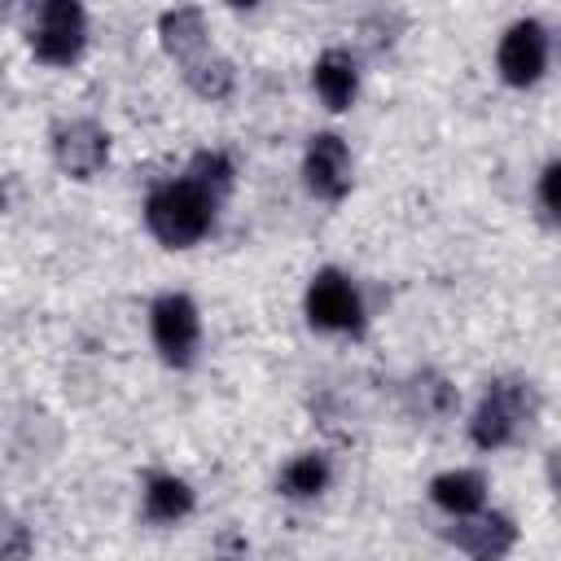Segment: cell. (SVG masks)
I'll use <instances>...</instances> for the list:
<instances>
[{"label":"cell","mask_w":561,"mask_h":561,"mask_svg":"<svg viewBox=\"0 0 561 561\" xmlns=\"http://www.w3.org/2000/svg\"><path fill=\"white\" fill-rule=\"evenodd\" d=\"M145 224H149V232L167 250H188V245H197L210 232V224H215V197L202 184H193L188 175L167 180V184H158L149 193Z\"/></svg>","instance_id":"obj_1"},{"label":"cell","mask_w":561,"mask_h":561,"mask_svg":"<svg viewBox=\"0 0 561 561\" xmlns=\"http://www.w3.org/2000/svg\"><path fill=\"white\" fill-rule=\"evenodd\" d=\"M539 416V390L526 377H495L486 381L473 416H469V438L482 451L508 447L522 430H530V421Z\"/></svg>","instance_id":"obj_2"},{"label":"cell","mask_w":561,"mask_h":561,"mask_svg":"<svg viewBox=\"0 0 561 561\" xmlns=\"http://www.w3.org/2000/svg\"><path fill=\"white\" fill-rule=\"evenodd\" d=\"M88 44V13L79 0H44L39 18L31 26V53L44 66H70L79 61Z\"/></svg>","instance_id":"obj_3"},{"label":"cell","mask_w":561,"mask_h":561,"mask_svg":"<svg viewBox=\"0 0 561 561\" xmlns=\"http://www.w3.org/2000/svg\"><path fill=\"white\" fill-rule=\"evenodd\" d=\"M149 337L158 346V355L175 368H188L193 355H197V342H202V316L193 307L188 294H162L153 298L149 307Z\"/></svg>","instance_id":"obj_4"},{"label":"cell","mask_w":561,"mask_h":561,"mask_svg":"<svg viewBox=\"0 0 561 561\" xmlns=\"http://www.w3.org/2000/svg\"><path fill=\"white\" fill-rule=\"evenodd\" d=\"M302 307H307L311 329H320V333H359V329H364L359 289H355L351 276H342L337 267H324V272L311 276Z\"/></svg>","instance_id":"obj_5"},{"label":"cell","mask_w":561,"mask_h":561,"mask_svg":"<svg viewBox=\"0 0 561 561\" xmlns=\"http://www.w3.org/2000/svg\"><path fill=\"white\" fill-rule=\"evenodd\" d=\"M495 66H500V79L508 88H535L548 70V31L543 22L535 18H522L504 31L500 48H495Z\"/></svg>","instance_id":"obj_6"},{"label":"cell","mask_w":561,"mask_h":561,"mask_svg":"<svg viewBox=\"0 0 561 561\" xmlns=\"http://www.w3.org/2000/svg\"><path fill=\"white\" fill-rule=\"evenodd\" d=\"M302 180L320 202H342L351 193V149L337 131H316L307 140Z\"/></svg>","instance_id":"obj_7"},{"label":"cell","mask_w":561,"mask_h":561,"mask_svg":"<svg viewBox=\"0 0 561 561\" xmlns=\"http://www.w3.org/2000/svg\"><path fill=\"white\" fill-rule=\"evenodd\" d=\"M110 158V136L92 118H70L53 131V162L70 180H92Z\"/></svg>","instance_id":"obj_8"},{"label":"cell","mask_w":561,"mask_h":561,"mask_svg":"<svg viewBox=\"0 0 561 561\" xmlns=\"http://www.w3.org/2000/svg\"><path fill=\"white\" fill-rule=\"evenodd\" d=\"M451 522H456V526L447 530V543H456L460 552H469V557H478V561L504 557V552L513 548V539H517V530H513V522H508L504 513L473 508V513L451 517Z\"/></svg>","instance_id":"obj_9"},{"label":"cell","mask_w":561,"mask_h":561,"mask_svg":"<svg viewBox=\"0 0 561 561\" xmlns=\"http://www.w3.org/2000/svg\"><path fill=\"white\" fill-rule=\"evenodd\" d=\"M158 44L167 57H175L180 66L197 61L202 53H210V26H206V13L193 9V4H175L158 18Z\"/></svg>","instance_id":"obj_10"},{"label":"cell","mask_w":561,"mask_h":561,"mask_svg":"<svg viewBox=\"0 0 561 561\" xmlns=\"http://www.w3.org/2000/svg\"><path fill=\"white\" fill-rule=\"evenodd\" d=\"M311 88H316V96H320L329 110H351V101H355V92H359L355 57L342 53V48L320 53L316 66H311Z\"/></svg>","instance_id":"obj_11"},{"label":"cell","mask_w":561,"mask_h":561,"mask_svg":"<svg viewBox=\"0 0 561 561\" xmlns=\"http://www.w3.org/2000/svg\"><path fill=\"white\" fill-rule=\"evenodd\" d=\"M430 500H434L447 517H465V513H473V508L486 504V482H482V473H473V469H447V473H438V478L430 482Z\"/></svg>","instance_id":"obj_12"},{"label":"cell","mask_w":561,"mask_h":561,"mask_svg":"<svg viewBox=\"0 0 561 561\" xmlns=\"http://www.w3.org/2000/svg\"><path fill=\"white\" fill-rule=\"evenodd\" d=\"M145 517L149 522H180V517H188L193 513V486L184 482V478H175V473H153L149 482H145Z\"/></svg>","instance_id":"obj_13"},{"label":"cell","mask_w":561,"mask_h":561,"mask_svg":"<svg viewBox=\"0 0 561 561\" xmlns=\"http://www.w3.org/2000/svg\"><path fill=\"white\" fill-rule=\"evenodd\" d=\"M403 394H408V412L421 421H447L456 412V386L438 373H416Z\"/></svg>","instance_id":"obj_14"},{"label":"cell","mask_w":561,"mask_h":561,"mask_svg":"<svg viewBox=\"0 0 561 561\" xmlns=\"http://www.w3.org/2000/svg\"><path fill=\"white\" fill-rule=\"evenodd\" d=\"M184 83H188L202 101H228L232 88H237V70H232L228 57H219V53L210 48V53H202L197 61L184 66Z\"/></svg>","instance_id":"obj_15"},{"label":"cell","mask_w":561,"mask_h":561,"mask_svg":"<svg viewBox=\"0 0 561 561\" xmlns=\"http://www.w3.org/2000/svg\"><path fill=\"white\" fill-rule=\"evenodd\" d=\"M329 478H333L329 460H324L320 451H302V456H294V460L280 469V491H285L289 500H316V495L329 486Z\"/></svg>","instance_id":"obj_16"},{"label":"cell","mask_w":561,"mask_h":561,"mask_svg":"<svg viewBox=\"0 0 561 561\" xmlns=\"http://www.w3.org/2000/svg\"><path fill=\"white\" fill-rule=\"evenodd\" d=\"M193 184H202L215 202H219V193H228V184H232V175H237V167H232V158L224 153V149H202V153H193V162H188V171H184Z\"/></svg>","instance_id":"obj_17"},{"label":"cell","mask_w":561,"mask_h":561,"mask_svg":"<svg viewBox=\"0 0 561 561\" xmlns=\"http://www.w3.org/2000/svg\"><path fill=\"white\" fill-rule=\"evenodd\" d=\"M557 175H561L557 162H548L539 171V210H543V219H557Z\"/></svg>","instance_id":"obj_18"},{"label":"cell","mask_w":561,"mask_h":561,"mask_svg":"<svg viewBox=\"0 0 561 561\" xmlns=\"http://www.w3.org/2000/svg\"><path fill=\"white\" fill-rule=\"evenodd\" d=\"M9 535L0 539V557H22V552H31V539L22 535V526H4Z\"/></svg>","instance_id":"obj_19"},{"label":"cell","mask_w":561,"mask_h":561,"mask_svg":"<svg viewBox=\"0 0 561 561\" xmlns=\"http://www.w3.org/2000/svg\"><path fill=\"white\" fill-rule=\"evenodd\" d=\"M228 4H232V9H254L259 0H228Z\"/></svg>","instance_id":"obj_20"},{"label":"cell","mask_w":561,"mask_h":561,"mask_svg":"<svg viewBox=\"0 0 561 561\" xmlns=\"http://www.w3.org/2000/svg\"><path fill=\"white\" fill-rule=\"evenodd\" d=\"M4 9H9V0H0V13H4Z\"/></svg>","instance_id":"obj_21"},{"label":"cell","mask_w":561,"mask_h":561,"mask_svg":"<svg viewBox=\"0 0 561 561\" xmlns=\"http://www.w3.org/2000/svg\"><path fill=\"white\" fill-rule=\"evenodd\" d=\"M0 210H4V188H0Z\"/></svg>","instance_id":"obj_22"}]
</instances>
